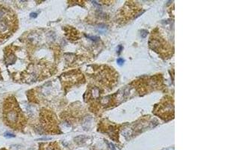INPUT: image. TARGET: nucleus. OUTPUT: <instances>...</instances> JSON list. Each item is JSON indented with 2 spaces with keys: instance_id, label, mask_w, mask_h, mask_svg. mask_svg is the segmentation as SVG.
Masks as SVG:
<instances>
[{
  "instance_id": "nucleus-3",
  "label": "nucleus",
  "mask_w": 225,
  "mask_h": 150,
  "mask_svg": "<svg viewBox=\"0 0 225 150\" xmlns=\"http://www.w3.org/2000/svg\"><path fill=\"white\" fill-rule=\"evenodd\" d=\"M42 128L48 131L47 133L54 134L57 131V124L55 116L50 111L43 110L40 114Z\"/></svg>"
},
{
  "instance_id": "nucleus-2",
  "label": "nucleus",
  "mask_w": 225,
  "mask_h": 150,
  "mask_svg": "<svg viewBox=\"0 0 225 150\" xmlns=\"http://www.w3.org/2000/svg\"><path fill=\"white\" fill-rule=\"evenodd\" d=\"M18 27V21L12 11L3 10L0 13V42L9 38Z\"/></svg>"
},
{
  "instance_id": "nucleus-6",
  "label": "nucleus",
  "mask_w": 225,
  "mask_h": 150,
  "mask_svg": "<svg viewBox=\"0 0 225 150\" xmlns=\"http://www.w3.org/2000/svg\"><path fill=\"white\" fill-rule=\"evenodd\" d=\"M29 16H30V17H32V18H36L37 14L36 13H31Z\"/></svg>"
},
{
  "instance_id": "nucleus-7",
  "label": "nucleus",
  "mask_w": 225,
  "mask_h": 150,
  "mask_svg": "<svg viewBox=\"0 0 225 150\" xmlns=\"http://www.w3.org/2000/svg\"><path fill=\"white\" fill-rule=\"evenodd\" d=\"M5 136H6V137H14V135L12 134H5Z\"/></svg>"
},
{
  "instance_id": "nucleus-5",
  "label": "nucleus",
  "mask_w": 225,
  "mask_h": 150,
  "mask_svg": "<svg viewBox=\"0 0 225 150\" xmlns=\"http://www.w3.org/2000/svg\"><path fill=\"white\" fill-rule=\"evenodd\" d=\"M41 150H59V148L56 143H42Z\"/></svg>"
},
{
  "instance_id": "nucleus-4",
  "label": "nucleus",
  "mask_w": 225,
  "mask_h": 150,
  "mask_svg": "<svg viewBox=\"0 0 225 150\" xmlns=\"http://www.w3.org/2000/svg\"><path fill=\"white\" fill-rule=\"evenodd\" d=\"M17 56L14 54V51L12 49H5V62L6 65H12L16 61Z\"/></svg>"
},
{
  "instance_id": "nucleus-1",
  "label": "nucleus",
  "mask_w": 225,
  "mask_h": 150,
  "mask_svg": "<svg viewBox=\"0 0 225 150\" xmlns=\"http://www.w3.org/2000/svg\"><path fill=\"white\" fill-rule=\"evenodd\" d=\"M3 120L8 126L16 130L22 129L26 125V116L14 96L8 97L4 101Z\"/></svg>"
},
{
  "instance_id": "nucleus-8",
  "label": "nucleus",
  "mask_w": 225,
  "mask_h": 150,
  "mask_svg": "<svg viewBox=\"0 0 225 150\" xmlns=\"http://www.w3.org/2000/svg\"><path fill=\"white\" fill-rule=\"evenodd\" d=\"M1 150H7V149H1Z\"/></svg>"
}]
</instances>
